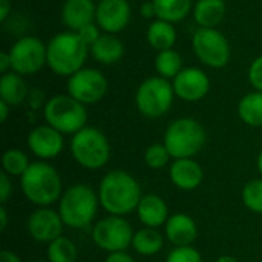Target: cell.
Segmentation results:
<instances>
[{
	"instance_id": "f1b7e54d",
	"label": "cell",
	"mask_w": 262,
	"mask_h": 262,
	"mask_svg": "<svg viewBox=\"0 0 262 262\" xmlns=\"http://www.w3.org/2000/svg\"><path fill=\"white\" fill-rule=\"evenodd\" d=\"M46 256L49 262H77V246L66 236H60L48 244Z\"/></svg>"
},
{
	"instance_id": "b9f144b4",
	"label": "cell",
	"mask_w": 262,
	"mask_h": 262,
	"mask_svg": "<svg viewBox=\"0 0 262 262\" xmlns=\"http://www.w3.org/2000/svg\"><path fill=\"white\" fill-rule=\"evenodd\" d=\"M9 104L8 103H5V101H2L0 100V121L2 123H5L6 120H8V115H9Z\"/></svg>"
},
{
	"instance_id": "8d00e7d4",
	"label": "cell",
	"mask_w": 262,
	"mask_h": 262,
	"mask_svg": "<svg viewBox=\"0 0 262 262\" xmlns=\"http://www.w3.org/2000/svg\"><path fill=\"white\" fill-rule=\"evenodd\" d=\"M104 262H135V259L126 252H114V253H107Z\"/></svg>"
},
{
	"instance_id": "6da1fadb",
	"label": "cell",
	"mask_w": 262,
	"mask_h": 262,
	"mask_svg": "<svg viewBox=\"0 0 262 262\" xmlns=\"http://www.w3.org/2000/svg\"><path fill=\"white\" fill-rule=\"evenodd\" d=\"M143 198L141 186L129 172L115 169L107 172L98 186L100 206L115 216H126L137 210Z\"/></svg>"
},
{
	"instance_id": "484cf974",
	"label": "cell",
	"mask_w": 262,
	"mask_h": 262,
	"mask_svg": "<svg viewBox=\"0 0 262 262\" xmlns=\"http://www.w3.org/2000/svg\"><path fill=\"white\" fill-rule=\"evenodd\" d=\"M157 11V18L169 21V23H178L184 20L190 11H193L192 0H152Z\"/></svg>"
},
{
	"instance_id": "9c48e42d",
	"label": "cell",
	"mask_w": 262,
	"mask_h": 262,
	"mask_svg": "<svg viewBox=\"0 0 262 262\" xmlns=\"http://www.w3.org/2000/svg\"><path fill=\"white\" fill-rule=\"evenodd\" d=\"M92 241L94 244L107 252H126L127 247H132V239H134V229L124 216H115L109 215L98 223L94 224L92 227Z\"/></svg>"
},
{
	"instance_id": "2e32d148",
	"label": "cell",
	"mask_w": 262,
	"mask_h": 262,
	"mask_svg": "<svg viewBox=\"0 0 262 262\" xmlns=\"http://www.w3.org/2000/svg\"><path fill=\"white\" fill-rule=\"evenodd\" d=\"M130 21L129 0H100L97 5L95 23L106 34L123 31Z\"/></svg>"
},
{
	"instance_id": "ffe728a7",
	"label": "cell",
	"mask_w": 262,
	"mask_h": 262,
	"mask_svg": "<svg viewBox=\"0 0 262 262\" xmlns=\"http://www.w3.org/2000/svg\"><path fill=\"white\" fill-rule=\"evenodd\" d=\"M135 212L144 227L158 229L160 226H164L169 220V209L166 201L155 193L143 195Z\"/></svg>"
},
{
	"instance_id": "7402d4cb",
	"label": "cell",
	"mask_w": 262,
	"mask_h": 262,
	"mask_svg": "<svg viewBox=\"0 0 262 262\" xmlns=\"http://www.w3.org/2000/svg\"><path fill=\"white\" fill-rule=\"evenodd\" d=\"M29 95L28 84L23 75L9 71L0 77V100L8 103L11 107L21 104Z\"/></svg>"
},
{
	"instance_id": "e575fe53",
	"label": "cell",
	"mask_w": 262,
	"mask_h": 262,
	"mask_svg": "<svg viewBox=\"0 0 262 262\" xmlns=\"http://www.w3.org/2000/svg\"><path fill=\"white\" fill-rule=\"evenodd\" d=\"M100 26L97 25V23H89V25H86V26H83L81 29H78L77 31V34L80 35V38L91 48L98 38H100V29H98Z\"/></svg>"
},
{
	"instance_id": "7c38bea8",
	"label": "cell",
	"mask_w": 262,
	"mask_h": 262,
	"mask_svg": "<svg viewBox=\"0 0 262 262\" xmlns=\"http://www.w3.org/2000/svg\"><path fill=\"white\" fill-rule=\"evenodd\" d=\"M106 92L107 80L98 69L83 68L68 78V94L84 106L98 103Z\"/></svg>"
},
{
	"instance_id": "8fae6325",
	"label": "cell",
	"mask_w": 262,
	"mask_h": 262,
	"mask_svg": "<svg viewBox=\"0 0 262 262\" xmlns=\"http://www.w3.org/2000/svg\"><path fill=\"white\" fill-rule=\"evenodd\" d=\"M8 52L11 55L12 71L23 77L35 74L48 64V45L37 37L25 35L18 38Z\"/></svg>"
},
{
	"instance_id": "d590c367",
	"label": "cell",
	"mask_w": 262,
	"mask_h": 262,
	"mask_svg": "<svg viewBox=\"0 0 262 262\" xmlns=\"http://www.w3.org/2000/svg\"><path fill=\"white\" fill-rule=\"evenodd\" d=\"M12 195V181H11V177L5 172L0 173V203L2 206H5L9 198Z\"/></svg>"
},
{
	"instance_id": "8992f818",
	"label": "cell",
	"mask_w": 262,
	"mask_h": 262,
	"mask_svg": "<svg viewBox=\"0 0 262 262\" xmlns=\"http://www.w3.org/2000/svg\"><path fill=\"white\" fill-rule=\"evenodd\" d=\"M71 154L83 169L97 170L107 164L111 158V143L100 129L86 126L72 135Z\"/></svg>"
},
{
	"instance_id": "83f0119b",
	"label": "cell",
	"mask_w": 262,
	"mask_h": 262,
	"mask_svg": "<svg viewBox=\"0 0 262 262\" xmlns=\"http://www.w3.org/2000/svg\"><path fill=\"white\" fill-rule=\"evenodd\" d=\"M183 58L181 55L173 51V49H167V51H161L157 54L155 57V71L158 72L160 77L166 78V80H173L181 71H183Z\"/></svg>"
},
{
	"instance_id": "f6af8a7d",
	"label": "cell",
	"mask_w": 262,
	"mask_h": 262,
	"mask_svg": "<svg viewBox=\"0 0 262 262\" xmlns=\"http://www.w3.org/2000/svg\"><path fill=\"white\" fill-rule=\"evenodd\" d=\"M256 166H258V170H259V173L262 175V150L259 152V155H258V160H256Z\"/></svg>"
},
{
	"instance_id": "7bdbcfd3",
	"label": "cell",
	"mask_w": 262,
	"mask_h": 262,
	"mask_svg": "<svg viewBox=\"0 0 262 262\" xmlns=\"http://www.w3.org/2000/svg\"><path fill=\"white\" fill-rule=\"evenodd\" d=\"M8 227V210L5 206L0 207V230L3 232Z\"/></svg>"
},
{
	"instance_id": "bcb514c9",
	"label": "cell",
	"mask_w": 262,
	"mask_h": 262,
	"mask_svg": "<svg viewBox=\"0 0 262 262\" xmlns=\"http://www.w3.org/2000/svg\"><path fill=\"white\" fill-rule=\"evenodd\" d=\"M31 262H49V261H41V259H38V261H31Z\"/></svg>"
},
{
	"instance_id": "f546056e",
	"label": "cell",
	"mask_w": 262,
	"mask_h": 262,
	"mask_svg": "<svg viewBox=\"0 0 262 262\" xmlns=\"http://www.w3.org/2000/svg\"><path fill=\"white\" fill-rule=\"evenodd\" d=\"M2 166H3V172L8 173L9 177H21L28 167L31 166L28 155L21 150V149H8L5 150L3 157H2Z\"/></svg>"
},
{
	"instance_id": "cb8c5ba5",
	"label": "cell",
	"mask_w": 262,
	"mask_h": 262,
	"mask_svg": "<svg viewBox=\"0 0 262 262\" xmlns=\"http://www.w3.org/2000/svg\"><path fill=\"white\" fill-rule=\"evenodd\" d=\"M147 41L158 52L172 49L177 41V29L173 23L164 20H154L147 28Z\"/></svg>"
},
{
	"instance_id": "1f68e13d",
	"label": "cell",
	"mask_w": 262,
	"mask_h": 262,
	"mask_svg": "<svg viewBox=\"0 0 262 262\" xmlns=\"http://www.w3.org/2000/svg\"><path fill=\"white\" fill-rule=\"evenodd\" d=\"M170 158H172V155L167 150V147L164 146V143H155L144 150L146 166L150 169H155V170L164 169L170 163Z\"/></svg>"
},
{
	"instance_id": "5b68a950",
	"label": "cell",
	"mask_w": 262,
	"mask_h": 262,
	"mask_svg": "<svg viewBox=\"0 0 262 262\" xmlns=\"http://www.w3.org/2000/svg\"><path fill=\"white\" fill-rule=\"evenodd\" d=\"M207 134L201 123L184 117L173 120L164 132V146L173 160L193 158L206 144Z\"/></svg>"
},
{
	"instance_id": "7a4b0ae2",
	"label": "cell",
	"mask_w": 262,
	"mask_h": 262,
	"mask_svg": "<svg viewBox=\"0 0 262 262\" xmlns=\"http://www.w3.org/2000/svg\"><path fill=\"white\" fill-rule=\"evenodd\" d=\"M20 189L25 198L37 207H49L60 201L63 195L61 177L46 161L31 163L28 170L20 177Z\"/></svg>"
},
{
	"instance_id": "60d3db41",
	"label": "cell",
	"mask_w": 262,
	"mask_h": 262,
	"mask_svg": "<svg viewBox=\"0 0 262 262\" xmlns=\"http://www.w3.org/2000/svg\"><path fill=\"white\" fill-rule=\"evenodd\" d=\"M0 262H21V259L11 250H2L0 252Z\"/></svg>"
},
{
	"instance_id": "277c9868",
	"label": "cell",
	"mask_w": 262,
	"mask_h": 262,
	"mask_svg": "<svg viewBox=\"0 0 262 262\" xmlns=\"http://www.w3.org/2000/svg\"><path fill=\"white\" fill-rule=\"evenodd\" d=\"M98 204V193L91 186L74 184L63 192L58 201V213L64 226L81 230L94 223Z\"/></svg>"
},
{
	"instance_id": "74e56055",
	"label": "cell",
	"mask_w": 262,
	"mask_h": 262,
	"mask_svg": "<svg viewBox=\"0 0 262 262\" xmlns=\"http://www.w3.org/2000/svg\"><path fill=\"white\" fill-rule=\"evenodd\" d=\"M9 71H12L11 55H9V52L2 51V52H0V72H2V75H3V74H8Z\"/></svg>"
},
{
	"instance_id": "603a6c76",
	"label": "cell",
	"mask_w": 262,
	"mask_h": 262,
	"mask_svg": "<svg viewBox=\"0 0 262 262\" xmlns=\"http://www.w3.org/2000/svg\"><path fill=\"white\" fill-rule=\"evenodd\" d=\"M224 0H198L193 6V18L200 28H216L226 17Z\"/></svg>"
},
{
	"instance_id": "ba28073f",
	"label": "cell",
	"mask_w": 262,
	"mask_h": 262,
	"mask_svg": "<svg viewBox=\"0 0 262 262\" xmlns=\"http://www.w3.org/2000/svg\"><path fill=\"white\" fill-rule=\"evenodd\" d=\"M175 97L172 83L158 75L146 78L138 86L135 104L146 118H160L170 111Z\"/></svg>"
},
{
	"instance_id": "836d02e7",
	"label": "cell",
	"mask_w": 262,
	"mask_h": 262,
	"mask_svg": "<svg viewBox=\"0 0 262 262\" xmlns=\"http://www.w3.org/2000/svg\"><path fill=\"white\" fill-rule=\"evenodd\" d=\"M249 81L255 91L262 92V55L256 57L249 69Z\"/></svg>"
},
{
	"instance_id": "e0dca14e",
	"label": "cell",
	"mask_w": 262,
	"mask_h": 262,
	"mask_svg": "<svg viewBox=\"0 0 262 262\" xmlns=\"http://www.w3.org/2000/svg\"><path fill=\"white\" fill-rule=\"evenodd\" d=\"M164 236L173 247L192 246L198 236V226L195 220L186 213H173L164 224Z\"/></svg>"
},
{
	"instance_id": "ac0fdd59",
	"label": "cell",
	"mask_w": 262,
	"mask_h": 262,
	"mask_svg": "<svg viewBox=\"0 0 262 262\" xmlns=\"http://www.w3.org/2000/svg\"><path fill=\"white\" fill-rule=\"evenodd\" d=\"M170 181L181 190H195L204 178V170L198 161L193 158H178L173 160L169 169Z\"/></svg>"
},
{
	"instance_id": "3957f363",
	"label": "cell",
	"mask_w": 262,
	"mask_h": 262,
	"mask_svg": "<svg viewBox=\"0 0 262 262\" xmlns=\"http://www.w3.org/2000/svg\"><path fill=\"white\" fill-rule=\"evenodd\" d=\"M89 46L74 31L55 34L48 43V66L60 77H71L84 68Z\"/></svg>"
},
{
	"instance_id": "4dcf8cb0",
	"label": "cell",
	"mask_w": 262,
	"mask_h": 262,
	"mask_svg": "<svg viewBox=\"0 0 262 262\" xmlns=\"http://www.w3.org/2000/svg\"><path fill=\"white\" fill-rule=\"evenodd\" d=\"M241 198L249 210L262 215V178L249 181L243 187Z\"/></svg>"
},
{
	"instance_id": "44dd1931",
	"label": "cell",
	"mask_w": 262,
	"mask_h": 262,
	"mask_svg": "<svg viewBox=\"0 0 262 262\" xmlns=\"http://www.w3.org/2000/svg\"><path fill=\"white\" fill-rule=\"evenodd\" d=\"M89 51L95 61L101 64H115L124 55V45L114 34H101Z\"/></svg>"
},
{
	"instance_id": "d4e9b609",
	"label": "cell",
	"mask_w": 262,
	"mask_h": 262,
	"mask_svg": "<svg viewBox=\"0 0 262 262\" xmlns=\"http://www.w3.org/2000/svg\"><path fill=\"white\" fill-rule=\"evenodd\" d=\"M164 246V236L152 227H143L135 232L132 249L141 256H155Z\"/></svg>"
},
{
	"instance_id": "4fadbf2b",
	"label": "cell",
	"mask_w": 262,
	"mask_h": 262,
	"mask_svg": "<svg viewBox=\"0 0 262 262\" xmlns=\"http://www.w3.org/2000/svg\"><path fill=\"white\" fill-rule=\"evenodd\" d=\"M28 233L40 244H51L57 238L63 236L64 223L58 212L49 207H37L28 218Z\"/></svg>"
},
{
	"instance_id": "30bf717a",
	"label": "cell",
	"mask_w": 262,
	"mask_h": 262,
	"mask_svg": "<svg viewBox=\"0 0 262 262\" xmlns=\"http://www.w3.org/2000/svg\"><path fill=\"white\" fill-rule=\"evenodd\" d=\"M192 48L195 55L209 68H224L230 61V45L216 28H198L192 35Z\"/></svg>"
},
{
	"instance_id": "d6986e66",
	"label": "cell",
	"mask_w": 262,
	"mask_h": 262,
	"mask_svg": "<svg viewBox=\"0 0 262 262\" xmlns=\"http://www.w3.org/2000/svg\"><path fill=\"white\" fill-rule=\"evenodd\" d=\"M97 5L92 0H64L61 20L69 31L77 32L89 23H95Z\"/></svg>"
},
{
	"instance_id": "4316f807",
	"label": "cell",
	"mask_w": 262,
	"mask_h": 262,
	"mask_svg": "<svg viewBox=\"0 0 262 262\" xmlns=\"http://www.w3.org/2000/svg\"><path fill=\"white\" fill-rule=\"evenodd\" d=\"M241 121L252 127H262V92L255 91L244 95L238 104Z\"/></svg>"
},
{
	"instance_id": "52a82bcc",
	"label": "cell",
	"mask_w": 262,
	"mask_h": 262,
	"mask_svg": "<svg viewBox=\"0 0 262 262\" xmlns=\"http://www.w3.org/2000/svg\"><path fill=\"white\" fill-rule=\"evenodd\" d=\"M43 117L46 124L52 126L63 135H75L86 127L88 111L86 106L69 94L54 95L43 107Z\"/></svg>"
},
{
	"instance_id": "d6a6232c",
	"label": "cell",
	"mask_w": 262,
	"mask_h": 262,
	"mask_svg": "<svg viewBox=\"0 0 262 262\" xmlns=\"http://www.w3.org/2000/svg\"><path fill=\"white\" fill-rule=\"evenodd\" d=\"M166 262H203V258L195 247L186 246L173 247V250L167 255Z\"/></svg>"
},
{
	"instance_id": "5bb4252c",
	"label": "cell",
	"mask_w": 262,
	"mask_h": 262,
	"mask_svg": "<svg viewBox=\"0 0 262 262\" xmlns=\"http://www.w3.org/2000/svg\"><path fill=\"white\" fill-rule=\"evenodd\" d=\"M173 91L175 95L184 101L195 103L203 100L210 91V78L200 68H184L173 78Z\"/></svg>"
},
{
	"instance_id": "ab89813d",
	"label": "cell",
	"mask_w": 262,
	"mask_h": 262,
	"mask_svg": "<svg viewBox=\"0 0 262 262\" xmlns=\"http://www.w3.org/2000/svg\"><path fill=\"white\" fill-rule=\"evenodd\" d=\"M11 11H12L11 2L9 0H0V21H6Z\"/></svg>"
},
{
	"instance_id": "9a60e30c",
	"label": "cell",
	"mask_w": 262,
	"mask_h": 262,
	"mask_svg": "<svg viewBox=\"0 0 262 262\" xmlns=\"http://www.w3.org/2000/svg\"><path fill=\"white\" fill-rule=\"evenodd\" d=\"M28 147L41 161L54 160L64 147L63 134L49 124L37 126L28 135Z\"/></svg>"
},
{
	"instance_id": "ee69618b",
	"label": "cell",
	"mask_w": 262,
	"mask_h": 262,
	"mask_svg": "<svg viewBox=\"0 0 262 262\" xmlns=\"http://www.w3.org/2000/svg\"><path fill=\"white\" fill-rule=\"evenodd\" d=\"M216 262H238L236 258H233V256H229V255H224V256H220Z\"/></svg>"
},
{
	"instance_id": "f35d334b",
	"label": "cell",
	"mask_w": 262,
	"mask_h": 262,
	"mask_svg": "<svg viewBox=\"0 0 262 262\" xmlns=\"http://www.w3.org/2000/svg\"><path fill=\"white\" fill-rule=\"evenodd\" d=\"M141 15L144 18H152V17H157V11H155V5L154 2H144L141 5V9H140Z\"/></svg>"
}]
</instances>
